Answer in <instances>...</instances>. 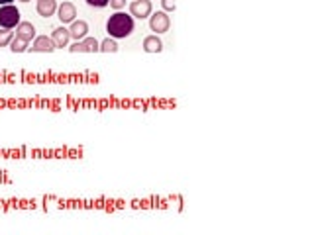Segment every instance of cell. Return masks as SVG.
<instances>
[{
  "instance_id": "1",
  "label": "cell",
  "mask_w": 314,
  "mask_h": 235,
  "mask_svg": "<svg viewBox=\"0 0 314 235\" xmlns=\"http://www.w3.org/2000/svg\"><path fill=\"white\" fill-rule=\"evenodd\" d=\"M106 32L114 39H124L134 32V16L126 14V12H116L108 18L106 22Z\"/></svg>"
},
{
  "instance_id": "2",
  "label": "cell",
  "mask_w": 314,
  "mask_h": 235,
  "mask_svg": "<svg viewBox=\"0 0 314 235\" xmlns=\"http://www.w3.org/2000/svg\"><path fill=\"white\" fill-rule=\"evenodd\" d=\"M20 22H22V20H20V10H18L16 6L6 4V6L0 8V26H2V28L12 30V28H16Z\"/></svg>"
},
{
  "instance_id": "3",
  "label": "cell",
  "mask_w": 314,
  "mask_h": 235,
  "mask_svg": "<svg viewBox=\"0 0 314 235\" xmlns=\"http://www.w3.org/2000/svg\"><path fill=\"white\" fill-rule=\"evenodd\" d=\"M69 51L71 53H96V51H100V43L94 37H85L81 41H75L69 47Z\"/></svg>"
},
{
  "instance_id": "4",
  "label": "cell",
  "mask_w": 314,
  "mask_h": 235,
  "mask_svg": "<svg viewBox=\"0 0 314 235\" xmlns=\"http://www.w3.org/2000/svg\"><path fill=\"white\" fill-rule=\"evenodd\" d=\"M152 10H154L152 0H132V4H130V14L134 18H140V20L150 18Z\"/></svg>"
},
{
  "instance_id": "5",
  "label": "cell",
  "mask_w": 314,
  "mask_h": 235,
  "mask_svg": "<svg viewBox=\"0 0 314 235\" xmlns=\"http://www.w3.org/2000/svg\"><path fill=\"white\" fill-rule=\"evenodd\" d=\"M169 26H171V20H169L167 12H156V14L150 16V28H152V32L165 34L169 30Z\"/></svg>"
},
{
  "instance_id": "6",
  "label": "cell",
  "mask_w": 314,
  "mask_h": 235,
  "mask_svg": "<svg viewBox=\"0 0 314 235\" xmlns=\"http://www.w3.org/2000/svg\"><path fill=\"white\" fill-rule=\"evenodd\" d=\"M31 51H37V53H51V51H55L57 47H55V43H53V39L51 37H47V35H39V37H35L33 41H31Z\"/></svg>"
},
{
  "instance_id": "7",
  "label": "cell",
  "mask_w": 314,
  "mask_h": 235,
  "mask_svg": "<svg viewBox=\"0 0 314 235\" xmlns=\"http://www.w3.org/2000/svg\"><path fill=\"white\" fill-rule=\"evenodd\" d=\"M75 16H77V8H75L73 2H63L61 6H57V18L61 20L63 24L75 22Z\"/></svg>"
},
{
  "instance_id": "8",
  "label": "cell",
  "mask_w": 314,
  "mask_h": 235,
  "mask_svg": "<svg viewBox=\"0 0 314 235\" xmlns=\"http://www.w3.org/2000/svg\"><path fill=\"white\" fill-rule=\"evenodd\" d=\"M69 34H71V37H73V39L81 41V39H85V37H87V34H89V24H87L85 20H75V22H71Z\"/></svg>"
},
{
  "instance_id": "9",
  "label": "cell",
  "mask_w": 314,
  "mask_h": 235,
  "mask_svg": "<svg viewBox=\"0 0 314 235\" xmlns=\"http://www.w3.org/2000/svg\"><path fill=\"white\" fill-rule=\"evenodd\" d=\"M16 37H20L24 41L35 39V28H33V24H30V22H20L16 26Z\"/></svg>"
},
{
  "instance_id": "10",
  "label": "cell",
  "mask_w": 314,
  "mask_h": 235,
  "mask_svg": "<svg viewBox=\"0 0 314 235\" xmlns=\"http://www.w3.org/2000/svg\"><path fill=\"white\" fill-rule=\"evenodd\" d=\"M57 12V2L55 0H37V14L41 18H49Z\"/></svg>"
},
{
  "instance_id": "11",
  "label": "cell",
  "mask_w": 314,
  "mask_h": 235,
  "mask_svg": "<svg viewBox=\"0 0 314 235\" xmlns=\"http://www.w3.org/2000/svg\"><path fill=\"white\" fill-rule=\"evenodd\" d=\"M51 39H53L55 47H67V43H69V39H71V34H69L67 28H63L61 26V28H55V30H53Z\"/></svg>"
},
{
  "instance_id": "12",
  "label": "cell",
  "mask_w": 314,
  "mask_h": 235,
  "mask_svg": "<svg viewBox=\"0 0 314 235\" xmlns=\"http://www.w3.org/2000/svg\"><path fill=\"white\" fill-rule=\"evenodd\" d=\"M144 49H146L148 53H159V51L163 49V43H161V39H159L157 35H148V37L144 39Z\"/></svg>"
},
{
  "instance_id": "13",
  "label": "cell",
  "mask_w": 314,
  "mask_h": 235,
  "mask_svg": "<svg viewBox=\"0 0 314 235\" xmlns=\"http://www.w3.org/2000/svg\"><path fill=\"white\" fill-rule=\"evenodd\" d=\"M100 51L102 53H116L118 51V43L114 37H106L102 43H100Z\"/></svg>"
},
{
  "instance_id": "14",
  "label": "cell",
  "mask_w": 314,
  "mask_h": 235,
  "mask_svg": "<svg viewBox=\"0 0 314 235\" xmlns=\"http://www.w3.org/2000/svg\"><path fill=\"white\" fill-rule=\"evenodd\" d=\"M28 45H30V41H24V39H20V37H14V39L10 41V49H12L14 53H24V51L28 49Z\"/></svg>"
},
{
  "instance_id": "15",
  "label": "cell",
  "mask_w": 314,
  "mask_h": 235,
  "mask_svg": "<svg viewBox=\"0 0 314 235\" xmlns=\"http://www.w3.org/2000/svg\"><path fill=\"white\" fill-rule=\"evenodd\" d=\"M14 39V32H10V30H6V28H2L0 30V47H4V45H10V41Z\"/></svg>"
},
{
  "instance_id": "16",
  "label": "cell",
  "mask_w": 314,
  "mask_h": 235,
  "mask_svg": "<svg viewBox=\"0 0 314 235\" xmlns=\"http://www.w3.org/2000/svg\"><path fill=\"white\" fill-rule=\"evenodd\" d=\"M161 4H163V12H173L175 10V0H161Z\"/></svg>"
},
{
  "instance_id": "17",
  "label": "cell",
  "mask_w": 314,
  "mask_h": 235,
  "mask_svg": "<svg viewBox=\"0 0 314 235\" xmlns=\"http://www.w3.org/2000/svg\"><path fill=\"white\" fill-rule=\"evenodd\" d=\"M108 2L110 0H87V4L93 8H104V6H108Z\"/></svg>"
},
{
  "instance_id": "18",
  "label": "cell",
  "mask_w": 314,
  "mask_h": 235,
  "mask_svg": "<svg viewBox=\"0 0 314 235\" xmlns=\"http://www.w3.org/2000/svg\"><path fill=\"white\" fill-rule=\"evenodd\" d=\"M108 4H110L112 8H116V10H122V8L126 6V0H110Z\"/></svg>"
},
{
  "instance_id": "19",
  "label": "cell",
  "mask_w": 314,
  "mask_h": 235,
  "mask_svg": "<svg viewBox=\"0 0 314 235\" xmlns=\"http://www.w3.org/2000/svg\"><path fill=\"white\" fill-rule=\"evenodd\" d=\"M14 0H0V6H6V4H12Z\"/></svg>"
},
{
  "instance_id": "20",
  "label": "cell",
  "mask_w": 314,
  "mask_h": 235,
  "mask_svg": "<svg viewBox=\"0 0 314 235\" xmlns=\"http://www.w3.org/2000/svg\"><path fill=\"white\" fill-rule=\"evenodd\" d=\"M20 2H30V0H20Z\"/></svg>"
}]
</instances>
